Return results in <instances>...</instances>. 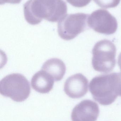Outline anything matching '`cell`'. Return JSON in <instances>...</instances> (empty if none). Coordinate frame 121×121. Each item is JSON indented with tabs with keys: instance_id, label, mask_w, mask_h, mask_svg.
<instances>
[{
	"instance_id": "1",
	"label": "cell",
	"mask_w": 121,
	"mask_h": 121,
	"mask_svg": "<svg viewBox=\"0 0 121 121\" xmlns=\"http://www.w3.org/2000/svg\"><path fill=\"white\" fill-rule=\"evenodd\" d=\"M95 100L102 105H109L121 96V73H112L93 78L89 85Z\"/></svg>"
},
{
	"instance_id": "2",
	"label": "cell",
	"mask_w": 121,
	"mask_h": 121,
	"mask_svg": "<svg viewBox=\"0 0 121 121\" xmlns=\"http://www.w3.org/2000/svg\"><path fill=\"white\" fill-rule=\"evenodd\" d=\"M0 93L15 102H23L29 97L31 93L29 82L20 73L9 74L0 81Z\"/></svg>"
},
{
	"instance_id": "3",
	"label": "cell",
	"mask_w": 121,
	"mask_h": 121,
	"mask_svg": "<svg viewBox=\"0 0 121 121\" xmlns=\"http://www.w3.org/2000/svg\"><path fill=\"white\" fill-rule=\"evenodd\" d=\"M116 47L109 40L104 39L97 42L92 50V65L96 71L108 73L116 64Z\"/></svg>"
},
{
	"instance_id": "4",
	"label": "cell",
	"mask_w": 121,
	"mask_h": 121,
	"mask_svg": "<svg viewBox=\"0 0 121 121\" xmlns=\"http://www.w3.org/2000/svg\"><path fill=\"white\" fill-rule=\"evenodd\" d=\"M89 15L83 13L66 14L58 22V32L62 39H73L87 29Z\"/></svg>"
},
{
	"instance_id": "5",
	"label": "cell",
	"mask_w": 121,
	"mask_h": 121,
	"mask_svg": "<svg viewBox=\"0 0 121 121\" xmlns=\"http://www.w3.org/2000/svg\"><path fill=\"white\" fill-rule=\"evenodd\" d=\"M88 25L96 32L106 35L113 34L117 31V21L107 10H97L88 19Z\"/></svg>"
},
{
	"instance_id": "6",
	"label": "cell",
	"mask_w": 121,
	"mask_h": 121,
	"mask_svg": "<svg viewBox=\"0 0 121 121\" xmlns=\"http://www.w3.org/2000/svg\"><path fill=\"white\" fill-rule=\"evenodd\" d=\"M99 114L98 104L90 100H85L76 105L71 115L72 121H96Z\"/></svg>"
},
{
	"instance_id": "7",
	"label": "cell",
	"mask_w": 121,
	"mask_h": 121,
	"mask_svg": "<svg viewBox=\"0 0 121 121\" xmlns=\"http://www.w3.org/2000/svg\"><path fill=\"white\" fill-rule=\"evenodd\" d=\"M88 84L86 77L81 73H77L67 78L64 83V90L70 98H80L87 92Z\"/></svg>"
},
{
	"instance_id": "8",
	"label": "cell",
	"mask_w": 121,
	"mask_h": 121,
	"mask_svg": "<svg viewBox=\"0 0 121 121\" xmlns=\"http://www.w3.org/2000/svg\"><path fill=\"white\" fill-rule=\"evenodd\" d=\"M25 18L32 25L40 23L43 19L46 20L47 9L41 0H28L24 5Z\"/></svg>"
},
{
	"instance_id": "9",
	"label": "cell",
	"mask_w": 121,
	"mask_h": 121,
	"mask_svg": "<svg viewBox=\"0 0 121 121\" xmlns=\"http://www.w3.org/2000/svg\"><path fill=\"white\" fill-rule=\"evenodd\" d=\"M54 80L46 71L41 70L35 73L31 80V85L33 89L42 94L49 93L53 89Z\"/></svg>"
},
{
	"instance_id": "10",
	"label": "cell",
	"mask_w": 121,
	"mask_h": 121,
	"mask_svg": "<svg viewBox=\"0 0 121 121\" xmlns=\"http://www.w3.org/2000/svg\"><path fill=\"white\" fill-rule=\"evenodd\" d=\"M49 74L54 81H59L63 78L66 67L63 61L59 59L53 58L47 60L43 64L41 69Z\"/></svg>"
},
{
	"instance_id": "11",
	"label": "cell",
	"mask_w": 121,
	"mask_h": 121,
	"mask_svg": "<svg viewBox=\"0 0 121 121\" xmlns=\"http://www.w3.org/2000/svg\"><path fill=\"white\" fill-rule=\"evenodd\" d=\"M100 7L107 9L112 8L117 6L120 0H93Z\"/></svg>"
},
{
	"instance_id": "12",
	"label": "cell",
	"mask_w": 121,
	"mask_h": 121,
	"mask_svg": "<svg viewBox=\"0 0 121 121\" xmlns=\"http://www.w3.org/2000/svg\"><path fill=\"white\" fill-rule=\"evenodd\" d=\"M68 3L76 7L81 8L88 4L91 0H66Z\"/></svg>"
},
{
	"instance_id": "13",
	"label": "cell",
	"mask_w": 121,
	"mask_h": 121,
	"mask_svg": "<svg viewBox=\"0 0 121 121\" xmlns=\"http://www.w3.org/2000/svg\"><path fill=\"white\" fill-rule=\"evenodd\" d=\"M22 0H0V4H4L5 3H9L16 4L20 3Z\"/></svg>"
},
{
	"instance_id": "14",
	"label": "cell",
	"mask_w": 121,
	"mask_h": 121,
	"mask_svg": "<svg viewBox=\"0 0 121 121\" xmlns=\"http://www.w3.org/2000/svg\"><path fill=\"white\" fill-rule=\"evenodd\" d=\"M118 64L121 71V53L119 55V57H118Z\"/></svg>"
}]
</instances>
